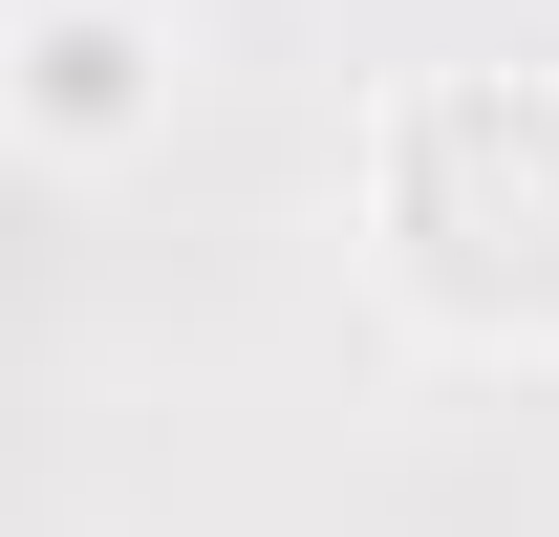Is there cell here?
<instances>
[{"instance_id": "6da1fadb", "label": "cell", "mask_w": 559, "mask_h": 537, "mask_svg": "<svg viewBox=\"0 0 559 537\" xmlns=\"http://www.w3.org/2000/svg\"><path fill=\"white\" fill-rule=\"evenodd\" d=\"M388 279L452 344H559V65H452L388 108Z\"/></svg>"}, {"instance_id": "7a4b0ae2", "label": "cell", "mask_w": 559, "mask_h": 537, "mask_svg": "<svg viewBox=\"0 0 559 537\" xmlns=\"http://www.w3.org/2000/svg\"><path fill=\"white\" fill-rule=\"evenodd\" d=\"M151 108V22H108V0H44V44H22V130L44 151H108Z\"/></svg>"}]
</instances>
